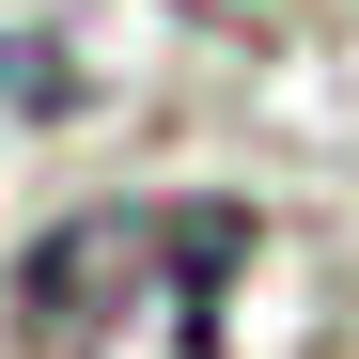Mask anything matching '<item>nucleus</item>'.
Instances as JSON below:
<instances>
[{"label":"nucleus","instance_id":"f257e3e1","mask_svg":"<svg viewBox=\"0 0 359 359\" xmlns=\"http://www.w3.org/2000/svg\"><path fill=\"white\" fill-rule=\"evenodd\" d=\"M234 203H94L32 234L16 266V359H219L234 344Z\"/></svg>","mask_w":359,"mask_h":359}]
</instances>
